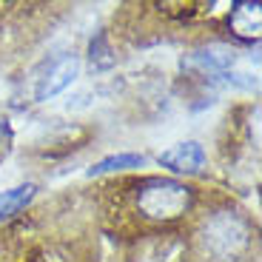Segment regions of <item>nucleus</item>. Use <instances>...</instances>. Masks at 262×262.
<instances>
[{"label": "nucleus", "instance_id": "nucleus-9", "mask_svg": "<svg viewBox=\"0 0 262 262\" xmlns=\"http://www.w3.org/2000/svg\"><path fill=\"white\" fill-rule=\"evenodd\" d=\"M89 63H92L94 72H108V69H114V54H112V49H108L103 34L92 37V43H89Z\"/></svg>", "mask_w": 262, "mask_h": 262}, {"label": "nucleus", "instance_id": "nucleus-7", "mask_svg": "<svg viewBox=\"0 0 262 262\" xmlns=\"http://www.w3.org/2000/svg\"><path fill=\"white\" fill-rule=\"evenodd\" d=\"M34 194H37V185L34 183H23V185H14V188L3 191V194H0V220L23 211L29 203H32Z\"/></svg>", "mask_w": 262, "mask_h": 262}, {"label": "nucleus", "instance_id": "nucleus-5", "mask_svg": "<svg viewBox=\"0 0 262 262\" xmlns=\"http://www.w3.org/2000/svg\"><path fill=\"white\" fill-rule=\"evenodd\" d=\"M188 63L200 66L203 72H211V74H220V77H228L234 74V66L239 63V52L225 43H211V46L200 49L188 57Z\"/></svg>", "mask_w": 262, "mask_h": 262}, {"label": "nucleus", "instance_id": "nucleus-10", "mask_svg": "<svg viewBox=\"0 0 262 262\" xmlns=\"http://www.w3.org/2000/svg\"><path fill=\"white\" fill-rule=\"evenodd\" d=\"M6 134H9V123H6L3 117H0V140L6 137Z\"/></svg>", "mask_w": 262, "mask_h": 262}, {"label": "nucleus", "instance_id": "nucleus-1", "mask_svg": "<svg viewBox=\"0 0 262 262\" xmlns=\"http://www.w3.org/2000/svg\"><path fill=\"white\" fill-rule=\"evenodd\" d=\"M194 203V191L180 180H148L137 194V205L148 220H177Z\"/></svg>", "mask_w": 262, "mask_h": 262}, {"label": "nucleus", "instance_id": "nucleus-6", "mask_svg": "<svg viewBox=\"0 0 262 262\" xmlns=\"http://www.w3.org/2000/svg\"><path fill=\"white\" fill-rule=\"evenodd\" d=\"M228 23H231L236 37H245V40L259 37V23H262L259 6H256V3H236V6L231 9Z\"/></svg>", "mask_w": 262, "mask_h": 262}, {"label": "nucleus", "instance_id": "nucleus-3", "mask_svg": "<svg viewBox=\"0 0 262 262\" xmlns=\"http://www.w3.org/2000/svg\"><path fill=\"white\" fill-rule=\"evenodd\" d=\"M80 74V57L77 54H60L57 60L43 69V74L37 77V89H34V100L46 103V100L57 97L60 92H66L69 85L77 80Z\"/></svg>", "mask_w": 262, "mask_h": 262}, {"label": "nucleus", "instance_id": "nucleus-8", "mask_svg": "<svg viewBox=\"0 0 262 262\" xmlns=\"http://www.w3.org/2000/svg\"><path fill=\"white\" fill-rule=\"evenodd\" d=\"M145 163L143 154H112V157L100 160L97 165L89 168V177H100V174H117V171H131V168H140Z\"/></svg>", "mask_w": 262, "mask_h": 262}, {"label": "nucleus", "instance_id": "nucleus-2", "mask_svg": "<svg viewBox=\"0 0 262 262\" xmlns=\"http://www.w3.org/2000/svg\"><path fill=\"white\" fill-rule=\"evenodd\" d=\"M203 243L211 254L223 256V259H234L248 245V225L231 211H220L203 225Z\"/></svg>", "mask_w": 262, "mask_h": 262}, {"label": "nucleus", "instance_id": "nucleus-4", "mask_svg": "<svg viewBox=\"0 0 262 262\" xmlns=\"http://www.w3.org/2000/svg\"><path fill=\"white\" fill-rule=\"evenodd\" d=\"M157 163L163 168L174 171V174H188V177H194V174H203V168H205V148L200 143H194V140L177 143V145H171L168 151H163L157 157Z\"/></svg>", "mask_w": 262, "mask_h": 262}]
</instances>
